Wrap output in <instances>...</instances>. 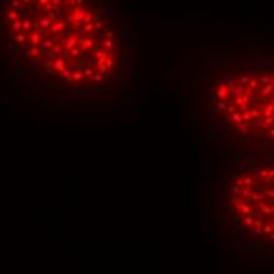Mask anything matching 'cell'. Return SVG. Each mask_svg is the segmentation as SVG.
Wrapping results in <instances>:
<instances>
[{
    "instance_id": "1",
    "label": "cell",
    "mask_w": 274,
    "mask_h": 274,
    "mask_svg": "<svg viewBox=\"0 0 274 274\" xmlns=\"http://www.w3.org/2000/svg\"><path fill=\"white\" fill-rule=\"evenodd\" d=\"M11 47L46 79L101 90L123 73L125 32L104 0H8Z\"/></svg>"
},
{
    "instance_id": "2",
    "label": "cell",
    "mask_w": 274,
    "mask_h": 274,
    "mask_svg": "<svg viewBox=\"0 0 274 274\" xmlns=\"http://www.w3.org/2000/svg\"><path fill=\"white\" fill-rule=\"evenodd\" d=\"M213 122L232 137L250 143L272 140V71L249 63L224 65L207 92Z\"/></svg>"
}]
</instances>
